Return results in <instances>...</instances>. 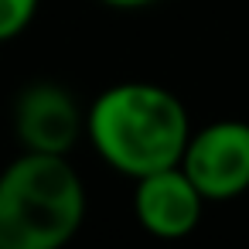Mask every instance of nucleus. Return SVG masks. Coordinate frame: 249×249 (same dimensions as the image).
<instances>
[{
    "label": "nucleus",
    "mask_w": 249,
    "mask_h": 249,
    "mask_svg": "<svg viewBox=\"0 0 249 249\" xmlns=\"http://www.w3.org/2000/svg\"><path fill=\"white\" fill-rule=\"evenodd\" d=\"M86 208V184L69 157L24 150L0 171V249H65Z\"/></svg>",
    "instance_id": "nucleus-2"
},
{
    "label": "nucleus",
    "mask_w": 249,
    "mask_h": 249,
    "mask_svg": "<svg viewBox=\"0 0 249 249\" xmlns=\"http://www.w3.org/2000/svg\"><path fill=\"white\" fill-rule=\"evenodd\" d=\"M201 212H205V198L178 164L133 181V215L143 225V232L154 239L164 242L188 239L198 229Z\"/></svg>",
    "instance_id": "nucleus-5"
},
{
    "label": "nucleus",
    "mask_w": 249,
    "mask_h": 249,
    "mask_svg": "<svg viewBox=\"0 0 249 249\" xmlns=\"http://www.w3.org/2000/svg\"><path fill=\"white\" fill-rule=\"evenodd\" d=\"M103 7H113V11H143V7H154L160 0H99Z\"/></svg>",
    "instance_id": "nucleus-7"
},
{
    "label": "nucleus",
    "mask_w": 249,
    "mask_h": 249,
    "mask_svg": "<svg viewBox=\"0 0 249 249\" xmlns=\"http://www.w3.org/2000/svg\"><path fill=\"white\" fill-rule=\"evenodd\" d=\"M41 0H0V45L21 38L35 18H38Z\"/></svg>",
    "instance_id": "nucleus-6"
},
{
    "label": "nucleus",
    "mask_w": 249,
    "mask_h": 249,
    "mask_svg": "<svg viewBox=\"0 0 249 249\" xmlns=\"http://www.w3.org/2000/svg\"><path fill=\"white\" fill-rule=\"evenodd\" d=\"M178 167L205 201H229L249 191V123L215 120L191 130Z\"/></svg>",
    "instance_id": "nucleus-3"
},
{
    "label": "nucleus",
    "mask_w": 249,
    "mask_h": 249,
    "mask_svg": "<svg viewBox=\"0 0 249 249\" xmlns=\"http://www.w3.org/2000/svg\"><path fill=\"white\" fill-rule=\"evenodd\" d=\"M14 133L24 150L69 157L86 137V109L62 82L41 79L14 99Z\"/></svg>",
    "instance_id": "nucleus-4"
},
{
    "label": "nucleus",
    "mask_w": 249,
    "mask_h": 249,
    "mask_svg": "<svg viewBox=\"0 0 249 249\" xmlns=\"http://www.w3.org/2000/svg\"><path fill=\"white\" fill-rule=\"evenodd\" d=\"M191 137L184 103L157 82H116L86 109V140L113 171L143 178L174 167Z\"/></svg>",
    "instance_id": "nucleus-1"
}]
</instances>
